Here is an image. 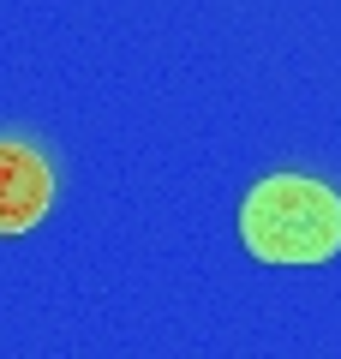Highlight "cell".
Returning a JSON list of instances; mask_svg holds the SVG:
<instances>
[{
	"mask_svg": "<svg viewBox=\"0 0 341 359\" xmlns=\"http://www.w3.org/2000/svg\"><path fill=\"white\" fill-rule=\"evenodd\" d=\"M48 204H54V168L30 144L0 138V240L30 233Z\"/></svg>",
	"mask_w": 341,
	"mask_h": 359,
	"instance_id": "cell-2",
	"label": "cell"
},
{
	"mask_svg": "<svg viewBox=\"0 0 341 359\" xmlns=\"http://www.w3.org/2000/svg\"><path fill=\"white\" fill-rule=\"evenodd\" d=\"M240 240L264 264H329L341 252V198L323 180L276 174L246 198Z\"/></svg>",
	"mask_w": 341,
	"mask_h": 359,
	"instance_id": "cell-1",
	"label": "cell"
}]
</instances>
